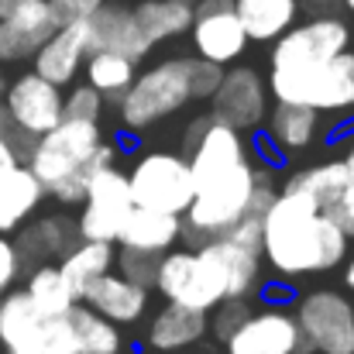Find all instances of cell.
I'll list each match as a JSON object with an SVG mask.
<instances>
[{"mask_svg":"<svg viewBox=\"0 0 354 354\" xmlns=\"http://www.w3.org/2000/svg\"><path fill=\"white\" fill-rule=\"evenodd\" d=\"M344 234L306 193L279 189L261 214V261L286 282L324 275L348 258Z\"/></svg>","mask_w":354,"mask_h":354,"instance_id":"1","label":"cell"},{"mask_svg":"<svg viewBox=\"0 0 354 354\" xmlns=\"http://www.w3.org/2000/svg\"><path fill=\"white\" fill-rule=\"evenodd\" d=\"M100 141H104L100 120L62 118L52 131L31 141L24 165L38 176L48 196H55L62 207H76L83 203L86 179H90V158Z\"/></svg>","mask_w":354,"mask_h":354,"instance_id":"2","label":"cell"},{"mask_svg":"<svg viewBox=\"0 0 354 354\" xmlns=\"http://www.w3.org/2000/svg\"><path fill=\"white\" fill-rule=\"evenodd\" d=\"M193 104V86H189V55H172L131 80L118 100L120 124L131 134H145L148 127L162 124L165 118L179 114L183 107Z\"/></svg>","mask_w":354,"mask_h":354,"instance_id":"3","label":"cell"},{"mask_svg":"<svg viewBox=\"0 0 354 354\" xmlns=\"http://www.w3.org/2000/svg\"><path fill=\"white\" fill-rule=\"evenodd\" d=\"M265 83L275 104H303L317 114L354 111V52L344 48L313 69H268Z\"/></svg>","mask_w":354,"mask_h":354,"instance_id":"4","label":"cell"},{"mask_svg":"<svg viewBox=\"0 0 354 354\" xmlns=\"http://www.w3.org/2000/svg\"><path fill=\"white\" fill-rule=\"evenodd\" d=\"M155 289L165 303H179V306L203 310V313H210L217 303L227 299L224 272L203 248H183V251L172 248V251H165L158 258Z\"/></svg>","mask_w":354,"mask_h":354,"instance_id":"5","label":"cell"},{"mask_svg":"<svg viewBox=\"0 0 354 354\" xmlns=\"http://www.w3.org/2000/svg\"><path fill=\"white\" fill-rule=\"evenodd\" d=\"M127 189L134 207H148V210H162V214H176L183 217L193 203V172L183 151H162L151 148L145 151L131 172H127Z\"/></svg>","mask_w":354,"mask_h":354,"instance_id":"6","label":"cell"},{"mask_svg":"<svg viewBox=\"0 0 354 354\" xmlns=\"http://www.w3.org/2000/svg\"><path fill=\"white\" fill-rule=\"evenodd\" d=\"M0 344L7 354H76L62 317H41L24 289L0 296Z\"/></svg>","mask_w":354,"mask_h":354,"instance_id":"7","label":"cell"},{"mask_svg":"<svg viewBox=\"0 0 354 354\" xmlns=\"http://www.w3.org/2000/svg\"><path fill=\"white\" fill-rule=\"evenodd\" d=\"M310 354H354V303L337 289H313L292 310Z\"/></svg>","mask_w":354,"mask_h":354,"instance_id":"8","label":"cell"},{"mask_svg":"<svg viewBox=\"0 0 354 354\" xmlns=\"http://www.w3.org/2000/svg\"><path fill=\"white\" fill-rule=\"evenodd\" d=\"M351 45L348 21L334 14H317L310 21H296L286 35L272 41L268 69H313L330 62Z\"/></svg>","mask_w":354,"mask_h":354,"instance_id":"9","label":"cell"},{"mask_svg":"<svg viewBox=\"0 0 354 354\" xmlns=\"http://www.w3.org/2000/svg\"><path fill=\"white\" fill-rule=\"evenodd\" d=\"M131 207H134V200H131V189H127V172H120L118 165L97 169L86 179L83 214L76 221L80 241H111L114 244Z\"/></svg>","mask_w":354,"mask_h":354,"instance_id":"10","label":"cell"},{"mask_svg":"<svg viewBox=\"0 0 354 354\" xmlns=\"http://www.w3.org/2000/svg\"><path fill=\"white\" fill-rule=\"evenodd\" d=\"M268 83L254 66H231L221 76V86L210 97V118L234 127V131H254L268 118Z\"/></svg>","mask_w":354,"mask_h":354,"instance_id":"11","label":"cell"},{"mask_svg":"<svg viewBox=\"0 0 354 354\" xmlns=\"http://www.w3.org/2000/svg\"><path fill=\"white\" fill-rule=\"evenodd\" d=\"M3 107L10 114V124L35 141L62 120V86L41 80L38 73H21L7 83Z\"/></svg>","mask_w":354,"mask_h":354,"instance_id":"12","label":"cell"},{"mask_svg":"<svg viewBox=\"0 0 354 354\" xmlns=\"http://www.w3.org/2000/svg\"><path fill=\"white\" fill-rule=\"evenodd\" d=\"M227 354H310L299 324L286 306L251 310V317L224 341Z\"/></svg>","mask_w":354,"mask_h":354,"instance_id":"13","label":"cell"},{"mask_svg":"<svg viewBox=\"0 0 354 354\" xmlns=\"http://www.w3.org/2000/svg\"><path fill=\"white\" fill-rule=\"evenodd\" d=\"M83 28H86V55L90 52H118V55L131 59V62H141L151 52L148 38L141 35V28H138V21L131 14V3L104 0L83 21Z\"/></svg>","mask_w":354,"mask_h":354,"instance_id":"14","label":"cell"},{"mask_svg":"<svg viewBox=\"0 0 354 354\" xmlns=\"http://www.w3.org/2000/svg\"><path fill=\"white\" fill-rule=\"evenodd\" d=\"M59 21L48 0H24L14 14L0 17V62H24L31 59L52 35Z\"/></svg>","mask_w":354,"mask_h":354,"instance_id":"15","label":"cell"},{"mask_svg":"<svg viewBox=\"0 0 354 354\" xmlns=\"http://www.w3.org/2000/svg\"><path fill=\"white\" fill-rule=\"evenodd\" d=\"M210 330V313L203 310H189L179 303H165L162 310H155L145 324L141 344L148 354H179L193 344H200Z\"/></svg>","mask_w":354,"mask_h":354,"instance_id":"16","label":"cell"},{"mask_svg":"<svg viewBox=\"0 0 354 354\" xmlns=\"http://www.w3.org/2000/svg\"><path fill=\"white\" fill-rule=\"evenodd\" d=\"M189 35H193L196 55L207 59V62H217V66L237 62V59L248 52V45H251L248 35H244V28H241V21H237L234 7L193 14Z\"/></svg>","mask_w":354,"mask_h":354,"instance_id":"17","label":"cell"},{"mask_svg":"<svg viewBox=\"0 0 354 354\" xmlns=\"http://www.w3.org/2000/svg\"><path fill=\"white\" fill-rule=\"evenodd\" d=\"M148 292L151 289H141V286L127 282L120 272L111 268V272L97 275L83 289L80 303H86L90 310H97L100 317H107L118 327H131V324H138L148 313Z\"/></svg>","mask_w":354,"mask_h":354,"instance_id":"18","label":"cell"},{"mask_svg":"<svg viewBox=\"0 0 354 354\" xmlns=\"http://www.w3.org/2000/svg\"><path fill=\"white\" fill-rule=\"evenodd\" d=\"M76 241H80V231H76L73 217L45 214V217H35L24 227H17L14 248L21 254V265L35 268V265H45V261H59Z\"/></svg>","mask_w":354,"mask_h":354,"instance_id":"19","label":"cell"},{"mask_svg":"<svg viewBox=\"0 0 354 354\" xmlns=\"http://www.w3.org/2000/svg\"><path fill=\"white\" fill-rule=\"evenodd\" d=\"M31 62H35L31 73H38L41 80H48V83H55V86H69V83L80 76L83 62H86V28H83V21L62 24V28L31 55Z\"/></svg>","mask_w":354,"mask_h":354,"instance_id":"20","label":"cell"},{"mask_svg":"<svg viewBox=\"0 0 354 354\" xmlns=\"http://www.w3.org/2000/svg\"><path fill=\"white\" fill-rule=\"evenodd\" d=\"M179 237H183V217L162 214V210H148V207H131L127 217H124V224H120L114 244L162 258L165 251L176 248Z\"/></svg>","mask_w":354,"mask_h":354,"instance_id":"21","label":"cell"},{"mask_svg":"<svg viewBox=\"0 0 354 354\" xmlns=\"http://www.w3.org/2000/svg\"><path fill=\"white\" fill-rule=\"evenodd\" d=\"M45 186L28 165H14L10 172L0 176V234H14L24 227L38 207L45 203Z\"/></svg>","mask_w":354,"mask_h":354,"instance_id":"22","label":"cell"},{"mask_svg":"<svg viewBox=\"0 0 354 354\" xmlns=\"http://www.w3.org/2000/svg\"><path fill=\"white\" fill-rule=\"evenodd\" d=\"M265 120H268L265 138L279 158H292V155L306 151L320 131V114L303 104H275V107H268Z\"/></svg>","mask_w":354,"mask_h":354,"instance_id":"23","label":"cell"},{"mask_svg":"<svg viewBox=\"0 0 354 354\" xmlns=\"http://www.w3.org/2000/svg\"><path fill=\"white\" fill-rule=\"evenodd\" d=\"M224 272V282H227V299H251L261 286V254L251 251V248H241L227 237H210L200 244Z\"/></svg>","mask_w":354,"mask_h":354,"instance_id":"24","label":"cell"},{"mask_svg":"<svg viewBox=\"0 0 354 354\" xmlns=\"http://www.w3.org/2000/svg\"><path fill=\"white\" fill-rule=\"evenodd\" d=\"M299 0H234V14L248 41H275L299 21Z\"/></svg>","mask_w":354,"mask_h":354,"instance_id":"25","label":"cell"},{"mask_svg":"<svg viewBox=\"0 0 354 354\" xmlns=\"http://www.w3.org/2000/svg\"><path fill=\"white\" fill-rule=\"evenodd\" d=\"M66 327L73 334L76 354H124V334L118 324L90 310L86 303H73L66 310Z\"/></svg>","mask_w":354,"mask_h":354,"instance_id":"26","label":"cell"},{"mask_svg":"<svg viewBox=\"0 0 354 354\" xmlns=\"http://www.w3.org/2000/svg\"><path fill=\"white\" fill-rule=\"evenodd\" d=\"M348 169H344V158H327V162H317V165H306L299 172H292L282 189H296V193H306L320 210H330L344 193H348Z\"/></svg>","mask_w":354,"mask_h":354,"instance_id":"27","label":"cell"},{"mask_svg":"<svg viewBox=\"0 0 354 354\" xmlns=\"http://www.w3.org/2000/svg\"><path fill=\"white\" fill-rule=\"evenodd\" d=\"M131 14H134V21H138V28H141V35L148 38L151 48L158 41L186 35L189 24H193V7L176 3V0H134Z\"/></svg>","mask_w":354,"mask_h":354,"instance_id":"28","label":"cell"},{"mask_svg":"<svg viewBox=\"0 0 354 354\" xmlns=\"http://www.w3.org/2000/svg\"><path fill=\"white\" fill-rule=\"evenodd\" d=\"M114 244L111 241H76L55 265H59V272L66 275V282L73 286V292L76 296H83V289L97 279V275H104V272H111L114 268Z\"/></svg>","mask_w":354,"mask_h":354,"instance_id":"29","label":"cell"},{"mask_svg":"<svg viewBox=\"0 0 354 354\" xmlns=\"http://www.w3.org/2000/svg\"><path fill=\"white\" fill-rule=\"evenodd\" d=\"M24 296L31 299V306H35L41 317H66V310H69L73 303H80V296L73 292V286L66 282V275L59 272L55 261L35 265V268L28 272Z\"/></svg>","mask_w":354,"mask_h":354,"instance_id":"30","label":"cell"},{"mask_svg":"<svg viewBox=\"0 0 354 354\" xmlns=\"http://www.w3.org/2000/svg\"><path fill=\"white\" fill-rule=\"evenodd\" d=\"M86 83L104 97V104H118L124 90L131 86V80L138 76V62L124 59L118 52H90L83 62Z\"/></svg>","mask_w":354,"mask_h":354,"instance_id":"31","label":"cell"},{"mask_svg":"<svg viewBox=\"0 0 354 354\" xmlns=\"http://www.w3.org/2000/svg\"><path fill=\"white\" fill-rule=\"evenodd\" d=\"M114 268H118L127 282H134V286H141V289H155L158 254H145V251L118 248V251H114Z\"/></svg>","mask_w":354,"mask_h":354,"instance_id":"32","label":"cell"},{"mask_svg":"<svg viewBox=\"0 0 354 354\" xmlns=\"http://www.w3.org/2000/svg\"><path fill=\"white\" fill-rule=\"evenodd\" d=\"M100 114H104V97L90 83H80L62 97V118L66 120H100Z\"/></svg>","mask_w":354,"mask_h":354,"instance_id":"33","label":"cell"},{"mask_svg":"<svg viewBox=\"0 0 354 354\" xmlns=\"http://www.w3.org/2000/svg\"><path fill=\"white\" fill-rule=\"evenodd\" d=\"M210 313H214V320H210L214 334H217L221 341H227L237 327L251 317V299H224V303H217Z\"/></svg>","mask_w":354,"mask_h":354,"instance_id":"34","label":"cell"},{"mask_svg":"<svg viewBox=\"0 0 354 354\" xmlns=\"http://www.w3.org/2000/svg\"><path fill=\"white\" fill-rule=\"evenodd\" d=\"M221 76H224V66L217 62H207L200 55H189V86H193V104L196 100H210L214 90L221 86Z\"/></svg>","mask_w":354,"mask_h":354,"instance_id":"35","label":"cell"},{"mask_svg":"<svg viewBox=\"0 0 354 354\" xmlns=\"http://www.w3.org/2000/svg\"><path fill=\"white\" fill-rule=\"evenodd\" d=\"M341 158H344V169H348V179H351V183H348V193H344L330 210H324V214H327L348 237H354V145L341 155Z\"/></svg>","mask_w":354,"mask_h":354,"instance_id":"36","label":"cell"},{"mask_svg":"<svg viewBox=\"0 0 354 354\" xmlns=\"http://www.w3.org/2000/svg\"><path fill=\"white\" fill-rule=\"evenodd\" d=\"M21 272H24V265H21V254H17L14 241L7 234H0V296H7L17 286Z\"/></svg>","mask_w":354,"mask_h":354,"instance_id":"37","label":"cell"},{"mask_svg":"<svg viewBox=\"0 0 354 354\" xmlns=\"http://www.w3.org/2000/svg\"><path fill=\"white\" fill-rule=\"evenodd\" d=\"M48 3H52V14H55V21H59V28H62V24L86 21L104 0H48Z\"/></svg>","mask_w":354,"mask_h":354,"instance_id":"38","label":"cell"},{"mask_svg":"<svg viewBox=\"0 0 354 354\" xmlns=\"http://www.w3.org/2000/svg\"><path fill=\"white\" fill-rule=\"evenodd\" d=\"M14 165H21V151L10 145V138H3V134H0V176H3V172H10Z\"/></svg>","mask_w":354,"mask_h":354,"instance_id":"39","label":"cell"},{"mask_svg":"<svg viewBox=\"0 0 354 354\" xmlns=\"http://www.w3.org/2000/svg\"><path fill=\"white\" fill-rule=\"evenodd\" d=\"M24 0H0V17H7V14H14L17 7H21Z\"/></svg>","mask_w":354,"mask_h":354,"instance_id":"40","label":"cell"},{"mask_svg":"<svg viewBox=\"0 0 354 354\" xmlns=\"http://www.w3.org/2000/svg\"><path fill=\"white\" fill-rule=\"evenodd\" d=\"M344 282H348V289H354V258L348 261V268H344Z\"/></svg>","mask_w":354,"mask_h":354,"instance_id":"41","label":"cell"},{"mask_svg":"<svg viewBox=\"0 0 354 354\" xmlns=\"http://www.w3.org/2000/svg\"><path fill=\"white\" fill-rule=\"evenodd\" d=\"M344 7H348V10H351V14H354V0H344Z\"/></svg>","mask_w":354,"mask_h":354,"instance_id":"42","label":"cell"},{"mask_svg":"<svg viewBox=\"0 0 354 354\" xmlns=\"http://www.w3.org/2000/svg\"><path fill=\"white\" fill-rule=\"evenodd\" d=\"M176 3H186V7H193V3H196V0H176Z\"/></svg>","mask_w":354,"mask_h":354,"instance_id":"43","label":"cell"},{"mask_svg":"<svg viewBox=\"0 0 354 354\" xmlns=\"http://www.w3.org/2000/svg\"><path fill=\"white\" fill-rule=\"evenodd\" d=\"M313 3H317V0H313Z\"/></svg>","mask_w":354,"mask_h":354,"instance_id":"44","label":"cell"}]
</instances>
